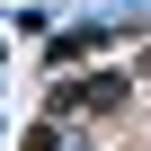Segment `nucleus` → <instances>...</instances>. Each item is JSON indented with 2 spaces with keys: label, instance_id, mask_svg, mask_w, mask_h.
I'll use <instances>...</instances> for the list:
<instances>
[{
  "label": "nucleus",
  "instance_id": "obj_1",
  "mask_svg": "<svg viewBox=\"0 0 151 151\" xmlns=\"http://www.w3.org/2000/svg\"><path fill=\"white\" fill-rule=\"evenodd\" d=\"M27 151H53V124H36V133H27Z\"/></svg>",
  "mask_w": 151,
  "mask_h": 151
}]
</instances>
